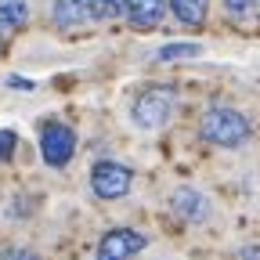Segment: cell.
Here are the masks:
<instances>
[{
  "label": "cell",
  "mask_w": 260,
  "mask_h": 260,
  "mask_svg": "<svg viewBox=\"0 0 260 260\" xmlns=\"http://www.w3.org/2000/svg\"><path fill=\"white\" fill-rule=\"evenodd\" d=\"M199 134H203L206 145H217V148H239V145L249 141L253 126H249V119H246L239 109L217 105V109H210V112L203 116Z\"/></svg>",
  "instance_id": "6da1fadb"
},
{
  "label": "cell",
  "mask_w": 260,
  "mask_h": 260,
  "mask_svg": "<svg viewBox=\"0 0 260 260\" xmlns=\"http://www.w3.org/2000/svg\"><path fill=\"white\" fill-rule=\"evenodd\" d=\"M174 105H177V90L167 87V83H152V87H145L138 94L134 109H130V119H134V126H141V130H159L174 116Z\"/></svg>",
  "instance_id": "7a4b0ae2"
},
{
  "label": "cell",
  "mask_w": 260,
  "mask_h": 260,
  "mask_svg": "<svg viewBox=\"0 0 260 260\" xmlns=\"http://www.w3.org/2000/svg\"><path fill=\"white\" fill-rule=\"evenodd\" d=\"M134 184V170L123 167V162H112V159H98L90 167V191L98 199H123Z\"/></svg>",
  "instance_id": "3957f363"
},
{
  "label": "cell",
  "mask_w": 260,
  "mask_h": 260,
  "mask_svg": "<svg viewBox=\"0 0 260 260\" xmlns=\"http://www.w3.org/2000/svg\"><path fill=\"white\" fill-rule=\"evenodd\" d=\"M40 152H44V162H47V167H65V162L73 159V152H76L73 126H65V123H58V119L44 123V130H40Z\"/></svg>",
  "instance_id": "277c9868"
},
{
  "label": "cell",
  "mask_w": 260,
  "mask_h": 260,
  "mask_svg": "<svg viewBox=\"0 0 260 260\" xmlns=\"http://www.w3.org/2000/svg\"><path fill=\"white\" fill-rule=\"evenodd\" d=\"M145 246H148V239L141 232H134V228H112V232L102 235L94 256L98 260H134Z\"/></svg>",
  "instance_id": "5b68a950"
},
{
  "label": "cell",
  "mask_w": 260,
  "mask_h": 260,
  "mask_svg": "<svg viewBox=\"0 0 260 260\" xmlns=\"http://www.w3.org/2000/svg\"><path fill=\"white\" fill-rule=\"evenodd\" d=\"M170 210H174L181 220H188V224L206 220V217H210V203H206V195H203V191H195V188H177V191L170 195Z\"/></svg>",
  "instance_id": "8992f818"
},
{
  "label": "cell",
  "mask_w": 260,
  "mask_h": 260,
  "mask_svg": "<svg viewBox=\"0 0 260 260\" xmlns=\"http://www.w3.org/2000/svg\"><path fill=\"white\" fill-rule=\"evenodd\" d=\"M123 15L138 29H155L167 15V0H123Z\"/></svg>",
  "instance_id": "52a82bcc"
},
{
  "label": "cell",
  "mask_w": 260,
  "mask_h": 260,
  "mask_svg": "<svg viewBox=\"0 0 260 260\" xmlns=\"http://www.w3.org/2000/svg\"><path fill=\"white\" fill-rule=\"evenodd\" d=\"M94 18V0H54V25L76 29Z\"/></svg>",
  "instance_id": "ba28073f"
},
{
  "label": "cell",
  "mask_w": 260,
  "mask_h": 260,
  "mask_svg": "<svg viewBox=\"0 0 260 260\" xmlns=\"http://www.w3.org/2000/svg\"><path fill=\"white\" fill-rule=\"evenodd\" d=\"M170 11L181 25H191V29H199L210 15V0H170Z\"/></svg>",
  "instance_id": "9c48e42d"
},
{
  "label": "cell",
  "mask_w": 260,
  "mask_h": 260,
  "mask_svg": "<svg viewBox=\"0 0 260 260\" xmlns=\"http://www.w3.org/2000/svg\"><path fill=\"white\" fill-rule=\"evenodd\" d=\"M0 22L11 29H22L29 22V0H0Z\"/></svg>",
  "instance_id": "30bf717a"
},
{
  "label": "cell",
  "mask_w": 260,
  "mask_h": 260,
  "mask_svg": "<svg viewBox=\"0 0 260 260\" xmlns=\"http://www.w3.org/2000/svg\"><path fill=\"white\" fill-rule=\"evenodd\" d=\"M199 54H203L199 44H162V47L155 51L159 61H181V58H199Z\"/></svg>",
  "instance_id": "8fae6325"
},
{
  "label": "cell",
  "mask_w": 260,
  "mask_h": 260,
  "mask_svg": "<svg viewBox=\"0 0 260 260\" xmlns=\"http://www.w3.org/2000/svg\"><path fill=\"white\" fill-rule=\"evenodd\" d=\"M123 15V0H94V18L105 22V18H116Z\"/></svg>",
  "instance_id": "7c38bea8"
},
{
  "label": "cell",
  "mask_w": 260,
  "mask_h": 260,
  "mask_svg": "<svg viewBox=\"0 0 260 260\" xmlns=\"http://www.w3.org/2000/svg\"><path fill=\"white\" fill-rule=\"evenodd\" d=\"M15 145H18V134L15 130H0V162H8L15 155Z\"/></svg>",
  "instance_id": "4fadbf2b"
},
{
  "label": "cell",
  "mask_w": 260,
  "mask_h": 260,
  "mask_svg": "<svg viewBox=\"0 0 260 260\" xmlns=\"http://www.w3.org/2000/svg\"><path fill=\"white\" fill-rule=\"evenodd\" d=\"M224 8H228V15H235V18H246V15L256 8V0H224Z\"/></svg>",
  "instance_id": "5bb4252c"
},
{
  "label": "cell",
  "mask_w": 260,
  "mask_h": 260,
  "mask_svg": "<svg viewBox=\"0 0 260 260\" xmlns=\"http://www.w3.org/2000/svg\"><path fill=\"white\" fill-rule=\"evenodd\" d=\"M4 260H40L37 253H29V249H8Z\"/></svg>",
  "instance_id": "9a60e30c"
},
{
  "label": "cell",
  "mask_w": 260,
  "mask_h": 260,
  "mask_svg": "<svg viewBox=\"0 0 260 260\" xmlns=\"http://www.w3.org/2000/svg\"><path fill=\"white\" fill-rule=\"evenodd\" d=\"M235 260H260V246H242Z\"/></svg>",
  "instance_id": "2e32d148"
},
{
  "label": "cell",
  "mask_w": 260,
  "mask_h": 260,
  "mask_svg": "<svg viewBox=\"0 0 260 260\" xmlns=\"http://www.w3.org/2000/svg\"><path fill=\"white\" fill-rule=\"evenodd\" d=\"M8 83H11V87H22V90H32V83H29V80H18V76H11Z\"/></svg>",
  "instance_id": "e0dca14e"
},
{
  "label": "cell",
  "mask_w": 260,
  "mask_h": 260,
  "mask_svg": "<svg viewBox=\"0 0 260 260\" xmlns=\"http://www.w3.org/2000/svg\"><path fill=\"white\" fill-rule=\"evenodd\" d=\"M0 47H4V44H0Z\"/></svg>",
  "instance_id": "ac0fdd59"
}]
</instances>
